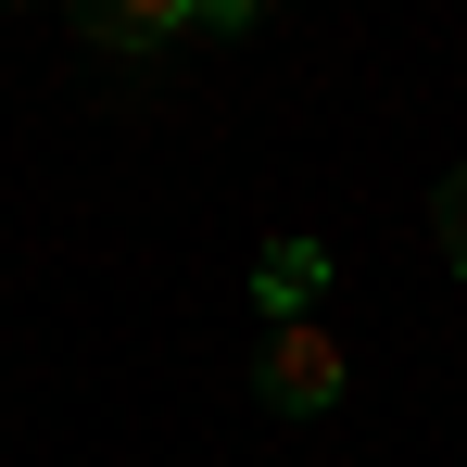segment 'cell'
<instances>
[{
	"label": "cell",
	"mask_w": 467,
	"mask_h": 467,
	"mask_svg": "<svg viewBox=\"0 0 467 467\" xmlns=\"http://www.w3.org/2000/svg\"><path fill=\"white\" fill-rule=\"evenodd\" d=\"M253 13H278V0H202V26H190V38H240Z\"/></svg>",
	"instance_id": "5"
},
{
	"label": "cell",
	"mask_w": 467,
	"mask_h": 467,
	"mask_svg": "<svg viewBox=\"0 0 467 467\" xmlns=\"http://www.w3.org/2000/svg\"><path fill=\"white\" fill-rule=\"evenodd\" d=\"M430 228H442V265H455V278H467V164H455V177H442V202H430Z\"/></svg>",
	"instance_id": "4"
},
{
	"label": "cell",
	"mask_w": 467,
	"mask_h": 467,
	"mask_svg": "<svg viewBox=\"0 0 467 467\" xmlns=\"http://www.w3.org/2000/svg\"><path fill=\"white\" fill-rule=\"evenodd\" d=\"M77 26L101 51H152V38H190L202 26V0H77Z\"/></svg>",
	"instance_id": "2"
},
{
	"label": "cell",
	"mask_w": 467,
	"mask_h": 467,
	"mask_svg": "<svg viewBox=\"0 0 467 467\" xmlns=\"http://www.w3.org/2000/svg\"><path fill=\"white\" fill-rule=\"evenodd\" d=\"M253 391H265L278 417H328V404H341V328L278 316V328H265V354H253Z\"/></svg>",
	"instance_id": "1"
},
{
	"label": "cell",
	"mask_w": 467,
	"mask_h": 467,
	"mask_svg": "<svg viewBox=\"0 0 467 467\" xmlns=\"http://www.w3.org/2000/svg\"><path fill=\"white\" fill-rule=\"evenodd\" d=\"M316 291H328V253H316V240H278V253L253 265V304H265V316H304Z\"/></svg>",
	"instance_id": "3"
},
{
	"label": "cell",
	"mask_w": 467,
	"mask_h": 467,
	"mask_svg": "<svg viewBox=\"0 0 467 467\" xmlns=\"http://www.w3.org/2000/svg\"><path fill=\"white\" fill-rule=\"evenodd\" d=\"M0 13H26V0H0Z\"/></svg>",
	"instance_id": "6"
}]
</instances>
